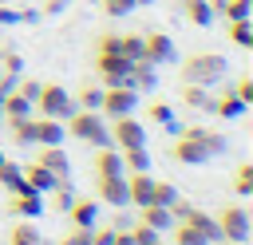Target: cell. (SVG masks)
Masks as SVG:
<instances>
[{
  "instance_id": "5bb4252c",
  "label": "cell",
  "mask_w": 253,
  "mask_h": 245,
  "mask_svg": "<svg viewBox=\"0 0 253 245\" xmlns=\"http://www.w3.org/2000/svg\"><path fill=\"white\" fill-rule=\"evenodd\" d=\"M36 146H63V119H36Z\"/></svg>"
},
{
  "instance_id": "ab89813d",
  "label": "cell",
  "mask_w": 253,
  "mask_h": 245,
  "mask_svg": "<svg viewBox=\"0 0 253 245\" xmlns=\"http://www.w3.org/2000/svg\"><path fill=\"white\" fill-rule=\"evenodd\" d=\"M87 241H91V229H71L59 245H87Z\"/></svg>"
},
{
  "instance_id": "52a82bcc",
  "label": "cell",
  "mask_w": 253,
  "mask_h": 245,
  "mask_svg": "<svg viewBox=\"0 0 253 245\" xmlns=\"http://www.w3.org/2000/svg\"><path fill=\"white\" fill-rule=\"evenodd\" d=\"M107 134H111V142H115L119 150H126V146H146V130H142V122H138L134 115H119V119H111Z\"/></svg>"
},
{
  "instance_id": "bcb514c9",
  "label": "cell",
  "mask_w": 253,
  "mask_h": 245,
  "mask_svg": "<svg viewBox=\"0 0 253 245\" xmlns=\"http://www.w3.org/2000/svg\"><path fill=\"white\" fill-rule=\"evenodd\" d=\"M134 4H154V0H134Z\"/></svg>"
},
{
  "instance_id": "681fc988",
  "label": "cell",
  "mask_w": 253,
  "mask_h": 245,
  "mask_svg": "<svg viewBox=\"0 0 253 245\" xmlns=\"http://www.w3.org/2000/svg\"><path fill=\"white\" fill-rule=\"evenodd\" d=\"M87 245H91V241H87Z\"/></svg>"
},
{
  "instance_id": "60d3db41",
  "label": "cell",
  "mask_w": 253,
  "mask_h": 245,
  "mask_svg": "<svg viewBox=\"0 0 253 245\" xmlns=\"http://www.w3.org/2000/svg\"><path fill=\"white\" fill-rule=\"evenodd\" d=\"M115 241V229H91V245H111Z\"/></svg>"
},
{
  "instance_id": "ee69618b",
  "label": "cell",
  "mask_w": 253,
  "mask_h": 245,
  "mask_svg": "<svg viewBox=\"0 0 253 245\" xmlns=\"http://www.w3.org/2000/svg\"><path fill=\"white\" fill-rule=\"evenodd\" d=\"M63 4H67V0H47V8H43V12H59Z\"/></svg>"
},
{
  "instance_id": "b9f144b4",
  "label": "cell",
  "mask_w": 253,
  "mask_h": 245,
  "mask_svg": "<svg viewBox=\"0 0 253 245\" xmlns=\"http://www.w3.org/2000/svg\"><path fill=\"white\" fill-rule=\"evenodd\" d=\"M24 20V12H12V8H0V24H16Z\"/></svg>"
},
{
  "instance_id": "4fadbf2b",
  "label": "cell",
  "mask_w": 253,
  "mask_h": 245,
  "mask_svg": "<svg viewBox=\"0 0 253 245\" xmlns=\"http://www.w3.org/2000/svg\"><path fill=\"white\" fill-rule=\"evenodd\" d=\"M67 217H71L75 229H95V217H99L95 198H75V202L67 205Z\"/></svg>"
},
{
  "instance_id": "6da1fadb",
  "label": "cell",
  "mask_w": 253,
  "mask_h": 245,
  "mask_svg": "<svg viewBox=\"0 0 253 245\" xmlns=\"http://www.w3.org/2000/svg\"><path fill=\"white\" fill-rule=\"evenodd\" d=\"M225 150V138L217 134V130H210V126H186L182 134H178V142H174V162H182V166H202V162H210L213 154H221Z\"/></svg>"
},
{
  "instance_id": "4dcf8cb0",
  "label": "cell",
  "mask_w": 253,
  "mask_h": 245,
  "mask_svg": "<svg viewBox=\"0 0 253 245\" xmlns=\"http://www.w3.org/2000/svg\"><path fill=\"white\" fill-rule=\"evenodd\" d=\"M146 119L158 122V126H166V130H174V111H170L166 103H150V107H146Z\"/></svg>"
},
{
  "instance_id": "f907efd6",
  "label": "cell",
  "mask_w": 253,
  "mask_h": 245,
  "mask_svg": "<svg viewBox=\"0 0 253 245\" xmlns=\"http://www.w3.org/2000/svg\"><path fill=\"white\" fill-rule=\"evenodd\" d=\"M0 75H4V71H0Z\"/></svg>"
},
{
  "instance_id": "7bdbcfd3",
  "label": "cell",
  "mask_w": 253,
  "mask_h": 245,
  "mask_svg": "<svg viewBox=\"0 0 253 245\" xmlns=\"http://www.w3.org/2000/svg\"><path fill=\"white\" fill-rule=\"evenodd\" d=\"M111 245H134V237H130V229H126V233H119V229H115V241H111Z\"/></svg>"
},
{
  "instance_id": "d6a6232c",
  "label": "cell",
  "mask_w": 253,
  "mask_h": 245,
  "mask_svg": "<svg viewBox=\"0 0 253 245\" xmlns=\"http://www.w3.org/2000/svg\"><path fill=\"white\" fill-rule=\"evenodd\" d=\"M182 99H186V107H210V103H213V99L206 95V87H198V83H186Z\"/></svg>"
},
{
  "instance_id": "8992f818",
  "label": "cell",
  "mask_w": 253,
  "mask_h": 245,
  "mask_svg": "<svg viewBox=\"0 0 253 245\" xmlns=\"http://www.w3.org/2000/svg\"><path fill=\"white\" fill-rule=\"evenodd\" d=\"M217 229H221V241H245L249 237V209L241 205H221V213H213Z\"/></svg>"
},
{
  "instance_id": "cb8c5ba5",
  "label": "cell",
  "mask_w": 253,
  "mask_h": 245,
  "mask_svg": "<svg viewBox=\"0 0 253 245\" xmlns=\"http://www.w3.org/2000/svg\"><path fill=\"white\" fill-rule=\"evenodd\" d=\"M119 154H123V170H150L146 146H126V150H119Z\"/></svg>"
},
{
  "instance_id": "8fae6325",
  "label": "cell",
  "mask_w": 253,
  "mask_h": 245,
  "mask_svg": "<svg viewBox=\"0 0 253 245\" xmlns=\"http://www.w3.org/2000/svg\"><path fill=\"white\" fill-rule=\"evenodd\" d=\"M123 178H126V202H134V205H150V186H154L150 170H126Z\"/></svg>"
},
{
  "instance_id": "f35d334b",
  "label": "cell",
  "mask_w": 253,
  "mask_h": 245,
  "mask_svg": "<svg viewBox=\"0 0 253 245\" xmlns=\"http://www.w3.org/2000/svg\"><path fill=\"white\" fill-rule=\"evenodd\" d=\"M16 91H20L24 99H32V103H36V95H40V83H36V79H16Z\"/></svg>"
},
{
  "instance_id": "2e32d148",
  "label": "cell",
  "mask_w": 253,
  "mask_h": 245,
  "mask_svg": "<svg viewBox=\"0 0 253 245\" xmlns=\"http://www.w3.org/2000/svg\"><path fill=\"white\" fill-rule=\"evenodd\" d=\"M154 83H158V67H154V63H146V59L130 63V87H134V91H150Z\"/></svg>"
},
{
  "instance_id": "1f68e13d",
  "label": "cell",
  "mask_w": 253,
  "mask_h": 245,
  "mask_svg": "<svg viewBox=\"0 0 253 245\" xmlns=\"http://www.w3.org/2000/svg\"><path fill=\"white\" fill-rule=\"evenodd\" d=\"M233 190L245 198V194H253V162H241L237 166V174H233Z\"/></svg>"
},
{
  "instance_id": "ba28073f",
  "label": "cell",
  "mask_w": 253,
  "mask_h": 245,
  "mask_svg": "<svg viewBox=\"0 0 253 245\" xmlns=\"http://www.w3.org/2000/svg\"><path fill=\"white\" fill-rule=\"evenodd\" d=\"M134 107H138V91H134V87H107V91H103V103H99V111H103L107 119L134 115Z\"/></svg>"
},
{
  "instance_id": "d4e9b609",
  "label": "cell",
  "mask_w": 253,
  "mask_h": 245,
  "mask_svg": "<svg viewBox=\"0 0 253 245\" xmlns=\"http://www.w3.org/2000/svg\"><path fill=\"white\" fill-rule=\"evenodd\" d=\"M8 245H40V229H36L32 221H20V225H12Z\"/></svg>"
},
{
  "instance_id": "ac0fdd59",
  "label": "cell",
  "mask_w": 253,
  "mask_h": 245,
  "mask_svg": "<svg viewBox=\"0 0 253 245\" xmlns=\"http://www.w3.org/2000/svg\"><path fill=\"white\" fill-rule=\"evenodd\" d=\"M36 162H40V166H47L55 178H67V170H71V162H67V154H63L59 146H43Z\"/></svg>"
},
{
  "instance_id": "30bf717a",
  "label": "cell",
  "mask_w": 253,
  "mask_h": 245,
  "mask_svg": "<svg viewBox=\"0 0 253 245\" xmlns=\"http://www.w3.org/2000/svg\"><path fill=\"white\" fill-rule=\"evenodd\" d=\"M142 55H146V63L162 67V63H170L178 51H174V40H170V36H162V32H150V36H142Z\"/></svg>"
},
{
  "instance_id": "7402d4cb",
  "label": "cell",
  "mask_w": 253,
  "mask_h": 245,
  "mask_svg": "<svg viewBox=\"0 0 253 245\" xmlns=\"http://www.w3.org/2000/svg\"><path fill=\"white\" fill-rule=\"evenodd\" d=\"M142 221H146L150 229H158V233H162V229H170V225H174V213H170L166 205H154V202H150V205H142Z\"/></svg>"
},
{
  "instance_id": "484cf974",
  "label": "cell",
  "mask_w": 253,
  "mask_h": 245,
  "mask_svg": "<svg viewBox=\"0 0 253 245\" xmlns=\"http://www.w3.org/2000/svg\"><path fill=\"white\" fill-rule=\"evenodd\" d=\"M253 12V0H221V20H249Z\"/></svg>"
},
{
  "instance_id": "603a6c76",
  "label": "cell",
  "mask_w": 253,
  "mask_h": 245,
  "mask_svg": "<svg viewBox=\"0 0 253 245\" xmlns=\"http://www.w3.org/2000/svg\"><path fill=\"white\" fill-rule=\"evenodd\" d=\"M8 126H12V138H16L20 146H36V119H32V115H28V119H12Z\"/></svg>"
},
{
  "instance_id": "3957f363",
  "label": "cell",
  "mask_w": 253,
  "mask_h": 245,
  "mask_svg": "<svg viewBox=\"0 0 253 245\" xmlns=\"http://www.w3.org/2000/svg\"><path fill=\"white\" fill-rule=\"evenodd\" d=\"M225 59L213 55V51H198L190 59H182V83H198V87H213L225 79Z\"/></svg>"
},
{
  "instance_id": "74e56055",
  "label": "cell",
  "mask_w": 253,
  "mask_h": 245,
  "mask_svg": "<svg viewBox=\"0 0 253 245\" xmlns=\"http://www.w3.org/2000/svg\"><path fill=\"white\" fill-rule=\"evenodd\" d=\"M233 95H237V99H241V103H245V107H253V79H249V75H245V79H241V83H237V87H233Z\"/></svg>"
},
{
  "instance_id": "e0dca14e",
  "label": "cell",
  "mask_w": 253,
  "mask_h": 245,
  "mask_svg": "<svg viewBox=\"0 0 253 245\" xmlns=\"http://www.w3.org/2000/svg\"><path fill=\"white\" fill-rule=\"evenodd\" d=\"M210 107L217 111V119H241V115L249 111V107H245V103H241V99H237L233 91H221V95H217V99H213Z\"/></svg>"
},
{
  "instance_id": "ffe728a7",
  "label": "cell",
  "mask_w": 253,
  "mask_h": 245,
  "mask_svg": "<svg viewBox=\"0 0 253 245\" xmlns=\"http://www.w3.org/2000/svg\"><path fill=\"white\" fill-rule=\"evenodd\" d=\"M0 186H4L8 194H24V190H32V186L24 182V170H20L16 162H8V158L0 162Z\"/></svg>"
},
{
  "instance_id": "5b68a950",
  "label": "cell",
  "mask_w": 253,
  "mask_h": 245,
  "mask_svg": "<svg viewBox=\"0 0 253 245\" xmlns=\"http://www.w3.org/2000/svg\"><path fill=\"white\" fill-rule=\"evenodd\" d=\"M36 107H40V115H47V119H67V115L75 111V107H71V95H67L59 83H40Z\"/></svg>"
},
{
  "instance_id": "9a60e30c",
  "label": "cell",
  "mask_w": 253,
  "mask_h": 245,
  "mask_svg": "<svg viewBox=\"0 0 253 245\" xmlns=\"http://www.w3.org/2000/svg\"><path fill=\"white\" fill-rule=\"evenodd\" d=\"M20 170H24V182H28L36 194H47V190L59 182V178H55L47 166H40V162H28V166H20Z\"/></svg>"
},
{
  "instance_id": "d6986e66",
  "label": "cell",
  "mask_w": 253,
  "mask_h": 245,
  "mask_svg": "<svg viewBox=\"0 0 253 245\" xmlns=\"http://www.w3.org/2000/svg\"><path fill=\"white\" fill-rule=\"evenodd\" d=\"M91 170H95V174H126V170H123V154H119V150H111V146H99V154H95Z\"/></svg>"
},
{
  "instance_id": "277c9868",
  "label": "cell",
  "mask_w": 253,
  "mask_h": 245,
  "mask_svg": "<svg viewBox=\"0 0 253 245\" xmlns=\"http://www.w3.org/2000/svg\"><path fill=\"white\" fill-rule=\"evenodd\" d=\"M63 130L75 134V138H83V142H95V146H107V142H111L99 111H71V115L63 119Z\"/></svg>"
},
{
  "instance_id": "7a4b0ae2",
  "label": "cell",
  "mask_w": 253,
  "mask_h": 245,
  "mask_svg": "<svg viewBox=\"0 0 253 245\" xmlns=\"http://www.w3.org/2000/svg\"><path fill=\"white\" fill-rule=\"evenodd\" d=\"M95 67H99V75H103L107 87H130V63H126L123 51H119V36H103V40H99Z\"/></svg>"
},
{
  "instance_id": "9c48e42d",
  "label": "cell",
  "mask_w": 253,
  "mask_h": 245,
  "mask_svg": "<svg viewBox=\"0 0 253 245\" xmlns=\"http://www.w3.org/2000/svg\"><path fill=\"white\" fill-rule=\"evenodd\" d=\"M95 198L107 205H126V178L123 174H95Z\"/></svg>"
},
{
  "instance_id": "83f0119b",
  "label": "cell",
  "mask_w": 253,
  "mask_h": 245,
  "mask_svg": "<svg viewBox=\"0 0 253 245\" xmlns=\"http://www.w3.org/2000/svg\"><path fill=\"white\" fill-rule=\"evenodd\" d=\"M119 51H123V59H126V63L146 59V55H142V36H119Z\"/></svg>"
},
{
  "instance_id": "f546056e",
  "label": "cell",
  "mask_w": 253,
  "mask_h": 245,
  "mask_svg": "<svg viewBox=\"0 0 253 245\" xmlns=\"http://www.w3.org/2000/svg\"><path fill=\"white\" fill-rule=\"evenodd\" d=\"M174 241H178V245H210V241H206L194 225H186V221H174Z\"/></svg>"
},
{
  "instance_id": "7c38bea8",
  "label": "cell",
  "mask_w": 253,
  "mask_h": 245,
  "mask_svg": "<svg viewBox=\"0 0 253 245\" xmlns=\"http://www.w3.org/2000/svg\"><path fill=\"white\" fill-rule=\"evenodd\" d=\"M8 213H16V217H40V213H43V194H36V190L12 194V202H8Z\"/></svg>"
},
{
  "instance_id": "8d00e7d4",
  "label": "cell",
  "mask_w": 253,
  "mask_h": 245,
  "mask_svg": "<svg viewBox=\"0 0 253 245\" xmlns=\"http://www.w3.org/2000/svg\"><path fill=\"white\" fill-rule=\"evenodd\" d=\"M0 71L20 79V55H16V51H4V55H0Z\"/></svg>"
},
{
  "instance_id": "f1b7e54d",
  "label": "cell",
  "mask_w": 253,
  "mask_h": 245,
  "mask_svg": "<svg viewBox=\"0 0 253 245\" xmlns=\"http://www.w3.org/2000/svg\"><path fill=\"white\" fill-rule=\"evenodd\" d=\"M150 202L170 209V205L178 202V190H174V182H154V186H150Z\"/></svg>"
},
{
  "instance_id": "4316f807",
  "label": "cell",
  "mask_w": 253,
  "mask_h": 245,
  "mask_svg": "<svg viewBox=\"0 0 253 245\" xmlns=\"http://www.w3.org/2000/svg\"><path fill=\"white\" fill-rule=\"evenodd\" d=\"M229 40L237 47H253V24L249 20H229Z\"/></svg>"
},
{
  "instance_id": "f6af8a7d",
  "label": "cell",
  "mask_w": 253,
  "mask_h": 245,
  "mask_svg": "<svg viewBox=\"0 0 253 245\" xmlns=\"http://www.w3.org/2000/svg\"><path fill=\"white\" fill-rule=\"evenodd\" d=\"M225 245H245V241H225Z\"/></svg>"
},
{
  "instance_id": "7dc6e473",
  "label": "cell",
  "mask_w": 253,
  "mask_h": 245,
  "mask_svg": "<svg viewBox=\"0 0 253 245\" xmlns=\"http://www.w3.org/2000/svg\"><path fill=\"white\" fill-rule=\"evenodd\" d=\"M0 162H4V150H0Z\"/></svg>"
},
{
  "instance_id": "c3c4849f",
  "label": "cell",
  "mask_w": 253,
  "mask_h": 245,
  "mask_svg": "<svg viewBox=\"0 0 253 245\" xmlns=\"http://www.w3.org/2000/svg\"><path fill=\"white\" fill-rule=\"evenodd\" d=\"M150 245H162V241H150Z\"/></svg>"
},
{
  "instance_id": "836d02e7",
  "label": "cell",
  "mask_w": 253,
  "mask_h": 245,
  "mask_svg": "<svg viewBox=\"0 0 253 245\" xmlns=\"http://www.w3.org/2000/svg\"><path fill=\"white\" fill-rule=\"evenodd\" d=\"M99 103H103V91L99 87H83L79 91V107L83 111H99Z\"/></svg>"
},
{
  "instance_id": "e575fe53",
  "label": "cell",
  "mask_w": 253,
  "mask_h": 245,
  "mask_svg": "<svg viewBox=\"0 0 253 245\" xmlns=\"http://www.w3.org/2000/svg\"><path fill=\"white\" fill-rule=\"evenodd\" d=\"M99 4H103V12H107V16H126V12H134V8H138L134 0H99Z\"/></svg>"
},
{
  "instance_id": "d590c367",
  "label": "cell",
  "mask_w": 253,
  "mask_h": 245,
  "mask_svg": "<svg viewBox=\"0 0 253 245\" xmlns=\"http://www.w3.org/2000/svg\"><path fill=\"white\" fill-rule=\"evenodd\" d=\"M130 237H134V245H150V241H158V229H150L146 221H138V225L130 229Z\"/></svg>"
},
{
  "instance_id": "44dd1931",
  "label": "cell",
  "mask_w": 253,
  "mask_h": 245,
  "mask_svg": "<svg viewBox=\"0 0 253 245\" xmlns=\"http://www.w3.org/2000/svg\"><path fill=\"white\" fill-rule=\"evenodd\" d=\"M182 12H186V20H190L194 28H210V24H213L210 0H182Z\"/></svg>"
}]
</instances>
